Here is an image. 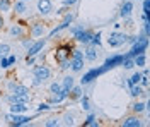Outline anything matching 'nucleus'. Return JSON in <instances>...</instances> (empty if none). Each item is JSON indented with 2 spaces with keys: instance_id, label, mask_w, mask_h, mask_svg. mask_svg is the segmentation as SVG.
I'll use <instances>...</instances> for the list:
<instances>
[{
  "instance_id": "f257e3e1",
  "label": "nucleus",
  "mask_w": 150,
  "mask_h": 127,
  "mask_svg": "<svg viewBox=\"0 0 150 127\" xmlns=\"http://www.w3.org/2000/svg\"><path fill=\"white\" fill-rule=\"evenodd\" d=\"M147 48H149V36H137V39L133 41V47H131V50L125 55V57H135V55H138V53H145L147 52Z\"/></svg>"
},
{
  "instance_id": "f03ea898",
  "label": "nucleus",
  "mask_w": 150,
  "mask_h": 127,
  "mask_svg": "<svg viewBox=\"0 0 150 127\" xmlns=\"http://www.w3.org/2000/svg\"><path fill=\"white\" fill-rule=\"evenodd\" d=\"M72 47L68 45V43H63V45H60L58 48L55 50V60L58 64H63L67 60H70V55H72Z\"/></svg>"
},
{
  "instance_id": "7ed1b4c3",
  "label": "nucleus",
  "mask_w": 150,
  "mask_h": 127,
  "mask_svg": "<svg viewBox=\"0 0 150 127\" xmlns=\"http://www.w3.org/2000/svg\"><path fill=\"white\" fill-rule=\"evenodd\" d=\"M5 118L10 122V126H16V127H21V126H26V124H31V120H33V117L22 115V113H9V115H5Z\"/></svg>"
},
{
  "instance_id": "20e7f679",
  "label": "nucleus",
  "mask_w": 150,
  "mask_h": 127,
  "mask_svg": "<svg viewBox=\"0 0 150 127\" xmlns=\"http://www.w3.org/2000/svg\"><path fill=\"white\" fill-rule=\"evenodd\" d=\"M128 41V34H125V33H118V31H114L109 34V38H108V45L112 47V48H118V47H121Z\"/></svg>"
},
{
  "instance_id": "39448f33",
  "label": "nucleus",
  "mask_w": 150,
  "mask_h": 127,
  "mask_svg": "<svg viewBox=\"0 0 150 127\" xmlns=\"http://www.w3.org/2000/svg\"><path fill=\"white\" fill-rule=\"evenodd\" d=\"M125 55H120V53H116V55H112V57H108L106 59V62H104L103 65H101V70L104 72H108V70H111V69H114L116 65H120L121 64V60Z\"/></svg>"
},
{
  "instance_id": "423d86ee",
  "label": "nucleus",
  "mask_w": 150,
  "mask_h": 127,
  "mask_svg": "<svg viewBox=\"0 0 150 127\" xmlns=\"http://www.w3.org/2000/svg\"><path fill=\"white\" fill-rule=\"evenodd\" d=\"M74 17H75V16L72 14V12H67L65 17H63V21H62V24H58L56 28H53V29L50 31V36H55V34H58L60 31H63L65 28H68V26L74 22Z\"/></svg>"
},
{
  "instance_id": "0eeeda50",
  "label": "nucleus",
  "mask_w": 150,
  "mask_h": 127,
  "mask_svg": "<svg viewBox=\"0 0 150 127\" xmlns=\"http://www.w3.org/2000/svg\"><path fill=\"white\" fill-rule=\"evenodd\" d=\"M33 74H34V77H36V79H39L41 83H45V81L50 79L51 70H50L46 65H36V67L33 69Z\"/></svg>"
},
{
  "instance_id": "6e6552de",
  "label": "nucleus",
  "mask_w": 150,
  "mask_h": 127,
  "mask_svg": "<svg viewBox=\"0 0 150 127\" xmlns=\"http://www.w3.org/2000/svg\"><path fill=\"white\" fill-rule=\"evenodd\" d=\"M103 74V70H101V67H94L91 69L89 72H85L84 76H82V79H80V84L84 86V84H91L94 79H97L99 76Z\"/></svg>"
},
{
  "instance_id": "1a4fd4ad",
  "label": "nucleus",
  "mask_w": 150,
  "mask_h": 127,
  "mask_svg": "<svg viewBox=\"0 0 150 127\" xmlns=\"http://www.w3.org/2000/svg\"><path fill=\"white\" fill-rule=\"evenodd\" d=\"M45 45H46V39H38V41H33V45L28 48V55H26V57H36L38 53L45 48Z\"/></svg>"
},
{
  "instance_id": "9d476101",
  "label": "nucleus",
  "mask_w": 150,
  "mask_h": 127,
  "mask_svg": "<svg viewBox=\"0 0 150 127\" xmlns=\"http://www.w3.org/2000/svg\"><path fill=\"white\" fill-rule=\"evenodd\" d=\"M53 10V4H51V0H38V12L39 14H43V16H46Z\"/></svg>"
},
{
  "instance_id": "9b49d317",
  "label": "nucleus",
  "mask_w": 150,
  "mask_h": 127,
  "mask_svg": "<svg viewBox=\"0 0 150 127\" xmlns=\"http://www.w3.org/2000/svg\"><path fill=\"white\" fill-rule=\"evenodd\" d=\"M92 31H87V29H82L79 34H75L74 38L79 41V43H84V45H91V39H92Z\"/></svg>"
},
{
  "instance_id": "f8f14e48",
  "label": "nucleus",
  "mask_w": 150,
  "mask_h": 127,
  "mask_svg": "<svg viewBox=\"0 0 150 127\" xmlns=\"http://www.w3.org/2000/svg\"><path fill=\"white\" fill-rule=\"evenodd\" d=\"M10 103H29L31 101V95H14V93H10L9 96H7Z\"/></svg>"
},
{
  "instance_id": "ddd939ff",
  "label": "nucleus",
  "mask_w": 150,
  "mask_h": 127,
  "mask_svg": "<svg viewBox=\"0 0 150 127\" xmlns=\"http://www.w3.org/2000/svg\"><path fill=\"white\" fill-rule=\"evenodd\" d=\"M31 36L33 38H39V36H43L45 34V24L43 22H34L33 26H31Z\"/></svg>"
},
{
  "instance_id": "4468645a",
  "label": "nucleus",
  "mask_w": 150,
  "mask_h": 127,
  "mask_svg": "<svg viewBox=\"0 0 150 127\" xmlns=\"http://www.w3.org/2000/svg\"><path fill=\"white\" fill-rule=\"evenodd\" d=\"M68 95H70V91H67V89H63V88L60 89L58 93H51V103H56V105H58V103H62Z\"/></svg>"
},
{
  "instance_id": "2eb2a0df",
  "label": "nucleus",
  "mask_w": 150,
  "mask_h": 127,
  "mask_svg": "<svg viewBox=\"0 0 150 127\" xmlns=\"http://www.w3.org/2000/svg\"><path fill=\"white\" fill-rule=\"evenodd\" d=\"M16 62H17V57H16V55H4V57H0V67L9 69L10 65H14Z\"/></svg>"
},
{
  "instance_id": "dca6fc26",
  "label": "nucleus",
  "mask_w": 150,
  "mask_h": 127,
  "mask_svg": "<svg viewBox=\"0 0 150 127\" xmlns=\"http://www.w3.org/2000/svg\"><path fill=\"white\" fill-rule=\"evenodd\" d=\"M131 10H133V2H130V0L123 2L121 9H120V17H130Z\"/></svg>"
},
{
  "instance_id": "f3484780",
  "label": "nucleus",
  "mask_w": 150,
  "mask_h": 127,
  "mask_svg": "<svg viewBox=\"0 0 150 127\" xmlns=\"http://www.w3.org/2000/svg\"><path fill=\"white\" fill-rule=\"evenodd\" d=\"M9 33L14 36V38H22V36H24V33H26V29L22 28V24H19V22H17V24H12V26H10Z\"/></svg>"
},
{
  "instance_id": "a211bd4d",
  "label": "nucleus",
  "mask_w": 150,
  "mask_h": 127,
  "mask_svg": "<svg viewBox=\"0 0 150 127\" xmlns=\"http://www.w3.org/2000/svg\"><path fill=\"white\" fill-rule=\"evenodd\" d=\"M121 126L123 127H142L143 124H142V120L138 117H128L121 122Z\"/></svg>"
},
{
  "instance_id": "6ab92c4d",
  "label": "nucleus",
  "mask_w": 150,
  "mask_h": 127,
  "mask_svg": "<svg viewBox=\"0 0 150 127\" xmlns=\"http://www.w3.org/2000/svg\"><path fill=\"white\" fill-rule=\"evenodd\" d=\"M84 59L91 60V62H94V60L97 59V50H96L94 45H87V48L84 52Z\"/></svg>"
},
{
  "instance_id": "aec40b11",
  "label": "nucleus",
  "mask_w": 150,
  "mask_h": 127,
  "mask_svg": "<svg viewBox=\"0 0 150 127\" xmlns=\"http://www.w3.org/2000/svg\"><path fill=\"white\" fill-rule=\"evenodd\" d=\"M28 112V103H12L10 105V113H26Z\"/></svg>"
},
{
  "instance_id": "412c9836",
  "label": "nucleus",
  "mask_w": 150,
  "mask_h": 127,
  "mask_svg": "<svg viewBox=\"0 0 150 127\" xmlns=\"http://www.w3.org/2000/svg\"><path fill=\"white\" fill-rule=\"evenodd\" d=\"M82 67H84V59H75V57H70V69H72L74 72L82 70Z\"/></svg>"
},
{
  "instance_id": "4be33fe9",
  "label": "nucleus",
  "mask_w": 150,
  "mask_h": 127,
  "mask_svg": "<svg viewBox=\"0 0 150 127\" xmlns=\"http://www.w3.org/2000/svg\"><path fill=\"white\" fill-rule=\"evenodd\" d=\"M14 10H16L17 14H26V12H28V4H26L24 0H16Z\"/></svg>"
},
{
  "instance_id": "5701e85b",
  "label": "nucleus",
  "mask_w": 150,
  "mask_h": 127,
  "mask_svg": "<svg viewBox=\"0 0 150 127\" xmlns=\"http://www.w3.org/2000/svg\"><path fill=\"white\" fill-rule=\"evenodd\" d=\"M133 62H135V65H138V67H145V65H147V57H145V53L135 55V57H133Z\"/></svg>"
},
{
  "instance_id": "b1692460",
  "label": "nucleus",
  "mask_w": 150,
  "mask_h": 127,
  "mask_svg": "<svg viewBox=\"0 0 150 127\" xmlns=\"http://www.w3.org/2000/svg\"><path fill=\"white\" fill-rule=\"evenodd\" d=\"M74 86H75V77H72V76H67V77L63 79V84H62V88L67 89V91H70Z\"/></svg>"
},
{
  "instance_id": "393cba45",
  "label": "nucleus",
  "mask_w": 150,
  "mask_h": 127,
  "mask_svg": "<svg viewBox=\"0 0 150 127\" xmlns=\"http://www.w3.org/2000/svg\"><path fill=\"white\" fill-rule=\"evenodd\" d=\"M140 79H142V72H135L133 76H131L130 79H128V86H135V84H138L140 83Z\"/></svg>"
},
{
  "instance_id": "a878e982",
  "label": "nucleus",
  "mask_w": 150,
  "mask_h": 127,
  "mask_svg": "<svg viewBox=\"0 0 150 127\" xmlns=\"http://www.w3.org/2000/svg\"><path fill=\"white\" fill-rule=\"evenodd\" d=\"M145 110H149V105H147V103H140V101H138V103L133 105V112H135V113H142V112H145Z\"/></svg>"
},
{
  "instance_id": "bb28decb",
  "label": "nucleus",
  "mask_w": 150,
  "mask_h": 127,
  "mask_svg": "<svg viewBox=\"0 0 150 127\" xmlns=\"http://www.w3.org/2000/svg\"><path fill=\"white\" fill-rule=\"evenodd\" d=\"M131 96H135V98H138L143 95V88H142L140 84H135V86H131Z\"/></svg>"
},
{
  "instance_id": "cd10ccee",
  "label": "nucleus",
  "mask_w": 150,
  "mask_h": 127,
  "mask_svg": "<svg viewBox=\"0 0 150 127\" xmlns=\"http://www.w3.org/2000/svg\"><path fill=\"white\" fill-rule=\"evenodd\" d=\"M10 7H12L10 0H0V10H2V12H9Z\"/></svg>"
},
{
  "instance_id": "c85d7f7f",
  "label": "nucleus",
  "mask_w": 150,
  "mask_h": 127,
  "mask_svg": "<svg viewBox=\"0 0 150 127\" xmlns=\"http://www.w3.org/2000/svg\"><path fill=\"white\" fill-rule=\"evenodd\" d=\"M84 126H92V127H97V122H96V117L94 113H89V117L84 120Z\"/></svg>"
},
{
  "instance_id": "c756f323",
  "label": "nucleus",
  "mask_w": 150,
  "mask_h": 127,
  "mask_svg": "<svg viewBox=\"0 0 150 127\" xmlns=\"http://www.w3.org/2000/svg\"><path fill=\"white\" fill-rule=\"evenodd\" d=\"M70 93H72V98H80L82 95H84L80 86H74V88L70 89Z\"/></svg>"
},
{
  "instance_id": "7c9ffc66",
  "label": "nucleus",
  "mask_w": 150,
  "mask_h": 127,
  "mask_svg": "<svg viewBox=\"0 0 150 127\" xmlns=\"http://www.w3.org/2000/svg\"><path fill=\"white\" fill-rule=\"evenodd\" d=\"M91 45H94V47H99L101 45V33H94L92 39H91Z\"/></svg>"
},
{
  "instance_id": "2f4dec72",
  "label": "nucleus",
  "mask_w": 150,
  "mask_h": 127,
  "mask_svg": "<svg viewBox=\"0 0 150 127\" xmlns=\"http://www.w3.org/2000/svg\"><path fill=\"white\" fill-rule=\"evenodd\" d=\"M10 52V47L7 43H0V57H4V55H7Z\"/></svg>"
},
{
  "instance_id": "473e14b6",
  "label": "nucleus",
  "mask_w": 150,
  "mask_h": 127,
  "mask_svg": "<svg viewBox=\"0 0 150 127\" xmlns=\"http://www.w3.org/2000/svg\"><path fill=\"white\" fill-rule=\"evenodd\" d=\"M80 103H82V108H84V110H87V112L91 110V105H89V98H87V96H84V95H82V96H80Z\"/></svg>"
},
{
  "instance_id": "72a5a7b5",
  "label": "nucleus",
  "mask_w": 150,
  "mask_h": 127,
  "mask_svg": "<svg viewBox=\"0 0 150 127\" xmlns=\"http://www.w3.org/2000/svg\"><path fill=\"white\" fill-rule=\"evenodd\" d=\"M50 105H48V103H39V105H38V108H36V112L38 113H41V112H48V110H50Z\"/></svg>"
},
{
  "instance_id": "f704fd0d",
  "label": "nucleus",
  "mask_w": 150,
  "mask_h": 127,
  "mask_svg": "<svg viewBox=\"0 0 150 127\" xmlns=\"http://www.w3.org/2000/svg\"><path fill=\"white\" fill-rule=\"evenodd\" d=\"M45 126L46 127H55V126H60V122H58V118H48L46 122H45Z\"/></svg>"
},
{
  "instance_id": "c9c22d12",
  "label": "nucleus",
  "mask_w": 150,
  "mask_h": 127,
  "mask_svg": "<svg viewBox=\"0 0 150 127\" xmlns=\"http://www.w3.org/2000/svg\"><path fill=\"white\" fill-rule=\"evenodd\" d=\"M143 2V14L150 16V0H142Z\"/></svg>"
},
{
  "instance_id": "e433bc0d",
  "label": "nucleus",
  "mask_w": 150,
  "mask_h": 127,
  "mask_svg": "<svg viewBox=\"0 0 150 127\" xmlns=\"http://www.w3.org/2000/svg\"><path fill=\"white\" fill-rule=\"evenodd\" d=\"M82 29H84V26H72V28H70V34L75 36V34H79Z\"/></svg>"
},
{
  "instance_id": "4c0bfd02",
  "label": "nucleus",
  "mask_w": 150,
  "mask_h": 127,
  "mask_svg": "<svg viewBox=\"0 0 150 127\" xmlns=\"http://www.w3.org/2000/svg\"><path fill=\"white\" fill-rule=\"evenodd\" d=\"M60 89H62V84H58V83H53V84L50 86V91H51V93H58Z\"/></svg>"
},
{
  "instance_id": "58836bf2",
  "label": "nucleus",
  "mask_w": 150,
  "mask_h": 127,
  "mask_svg": "<svg viewBox=\"0 0 150 127\" xmlns=\"http://www.w3.org/2000/svg\"><path fill=\"white\" fill-rule=\"evenodd\" d=\"M77 2H79V0H63V5H65V7H70V5H75Z\"/></svg>"
},
{
  "instance_id": "ea45409f",
  "label": "nucleus",
  "mask_w": 150,
  "mask_h": 127,
  "mask_svg": "<svg viewBox=\"0 0 150 127\" xmlns=\"http://www.w3.org/2000/svg\"><path fill=\"white\" fill-rule=\"evenodd\" d=\"M65 124L67 126H72V124H74V117H72V115H67L65 117Z\"/></svg>"
},
{
  "instance_id": "a19ab883",
  "label": "nucleus",
  "mask_w": 150,
  "mask_h": 127,
  "mask_svg": "<svg viewBox=\"0 0 150 127\" xmlns=\"http://www.w3.org/2000/svg\"><path fill=\"white\" fill-rule=\"evenodd\" d=\"M26 64L28 65H33L34 64V57H26Z\"/></svg>"
},
{
  "instance_id": "79ce46f5",
  "label": "nucleus",
  "mask_w": 150,
  "mask_h": 127,
  "mask_svg": "<svg viewBox=\"0 0 150 127\" xmlns=\"http://www.w3.org/2000/svg\"><path fill=\"white\" fill-rule=\"evenodd\" d=\"M31 45H33V39H24V47H26V48H29Z\"/></svg>"
},
{
  "instance_id": "37998d69",
  "label": "nucleus",
  "mask_w": 150,
  "mask_h": 127,
  "mask_svg": "<svg viewBox=\"0 0 150 127\" xmlns=\"http://www.w3.org/2000/svg\"><path fill=\"white\" fill-rule=\"evenodd\" d=\"M2 28H4V17L0 16V29H2Z\"/></svg>"
},
{
  "instance_id": "c03bdc74",
  "label": "nucleus",
  "mask_w": 150,
  "mask_h": 127,
  "mask_svg": "<svg viewBox=\"0 0 150 127\" xmlns=\"http://www.w3.org/2000/svg\"><path fill=\"white\" fill-rule=\"evenodd\" d=\"M24 2H28V0H24Z\"/></svg>"
},
{
  "instance_id": "a18cd8bd",
  "label": "nucleus",
  "mask_w": 150,
  "mask_h": 127,
  "mask_svg": "<svg viewBox=\"0 0 150 127\" xmlns=\"http://www.w3.org/2000/svg\"><path fill=\"white\" fill-rule=\"evenodd\" d=\"M138 2H140V0H138Z\"/></svg>"
}]
</instances>
